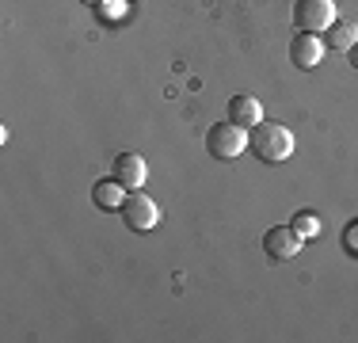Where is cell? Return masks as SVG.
Segmentation results:
<instances>
[{"label":"cell","mask_w":358,"mask_h":343,"mask_svg":"<svg viewBox=\"0 0 358 343\" xmlns=\"http://www.w3.org/2000/svg\"><path fill=\"white\" fill-rule=\"evenodd\" d=\"M84 4H99V0H84Z\"/></svg>","instance_id":"cell-13"},{"label":"cell","mask_w":358,"mask_h":343,"mask_svg":"<svg viewBox=\"0 0 358 343\" xmlns=\"http://www.w3.org/2000/svg\"><path fill=\"white\" fill-rule=\"evenodd\" d=\"M110 176H115L126 191H141V187L149 183V164H145L141 153H118V157L110 160Z\"/></svg>","instance_id":"cell-6"},{"label":"cell","mask_w":358,"mask_h":343,"mask_svg":"<svg viewBox=\"0 0 358 343\" xmlns=\"http://www.w3.org/2000/svg\"><path fill=\"white\" fill-rule=\"evenodd\" d=\"M294 145H297L294 134L282 122H259L248 130V149L263 164H282V160H289L294 157Z\"/></svg>","instance_id":"cell-1"},{"label":"cell","mask_w":358,"mask_h":343,"mask_svg":"<svg viewBox=\"0 0 358 343\" xmlns=\"http://www.w3.org/2000/svg\"><path fill=\"white\" fill-rule=\"evenodd\" d=\"M229 118H233L236 126H244V130H252V126L263 122V103L248 96V92H236L233 99H229Z\"/></svg>","instance_id":"cell-8"},{"label":"cell","mask_w":358,"mask_h":343,"mask_svg":"<svg viewBox=\"0 0 358 343\" xmlns=\"http://www.w3.org/2000/svg\"><path fill=\"white\" fill-rule=\"evenodd\" d=\"M324 57V38L320 34H297L294 42H289V62H294L297 69H317Z\"/></svg>","instance_id":"cell-7"},{"label":"cell","mask_w":358,"mask_h":343,"mask_svg":"<svg viewBox=\"0 0 358 343\" xmlns=\"http://www.w3.org/2000/svg\"><path fill=\"white\" fill-rule=\"evenodd\" d=\"M122 221H126V229L130 233H149V229H157L160 225V206L149 199L145 191H130L126 195V202H122Z\"/></svg>","instance_id":"cell-4"},{"label":"cell","mask_w":358,"mask_h":343,"mask_svg":"<svg viewBox=\"0 0 358 343\" xmlns=\"http://www.w3.org/2000/svg\"><path fill=\"white\" fill-rule=\"evenodd\" d=\"M301 248H305V237L297 233L294 225H271L267 233H263V252H267L271 260H278V263L294 260Z\"/></svg>","instance_id":"cell-5"},{"label":"cell","mask_w":358,"mask_h":343,"mask_svg":"<svg viewBox=\"0 0 358 343\" xmlns=\"http://www.w3.org/2000/svg\"><path fill=\"white\" fill-rule=\"evenodd\" d=\"M92 202L99 206V210H122V202H126V187L118 183L115 176H107V179H96L92 183Z\"/></svg>","instance_id":"cell-9"},{"label":"cell","mask_w":358,"mask_h":343,"mask_svg":"<svg viewBox=\"0 0 358 343\" xmlns=\"http://www.w3.org/2000/svg\"><path fill=\"white\" fill-rule=\"evenodd\" d=\"M324 42H328V50H339V54H347V50L358 42V23H347V20H336L328 31L320 34Z\"/></svg>","instance_id":"cell-10"},{"label":"cell","mask_w":358,"mask_h":343,"mask_svg":"<svg viewBox=\"0 0 358 343\" xmlns=\"http://www.w3.org/2000/svg\"><path fill=\"white\" fill-rule=\"evenodd\" d=\"M336 0H294V27L305 34H324L336 23Z\"/></svg>","instance_id":"cell-3"},{"label":"cell","mask_w":358,"mask_h":343,"mask_svg":"<svg viewBox=\"0 0 358 343\" xmlns=\"http://www.w3.org/2000/svg\"><path fill=\"white\" fill-rule=\"evenodd\" d=\"M289 225H294L301 237H317V233H320V221H317V214H309V210H305V214H297V218L289 221Z\"/></svg>","instance_id":"cell-11"},{"label":"cell","mask_w":358,"mask_h":343,"mask_svg":"<svg viewBox=\"0 0 358 343\" xmlns=\"http://www.w3.org/2000/svg\"><path fill=\"white\" fill-rule=\"evenodd\" d=\"M347 62H351V69H358V42H355L351 50H347Z\"/></svg>","instance_id":"cell-12"},{"label":"cell","mask_w":358,"mask_h":343,"mask_svg":"<svg viewBox=\"0 0 358 343\" xmlns=\"http://www.w3.org/2000/svg\"><path fill=\"white\" fill-rule=\"evenodd\" d=\"M244 149H248V130L236 126L233 118L229 122H214L206 130V153L214 160H236Z\"/></svg>","instance_id":"cell-2"}]
</instances>
